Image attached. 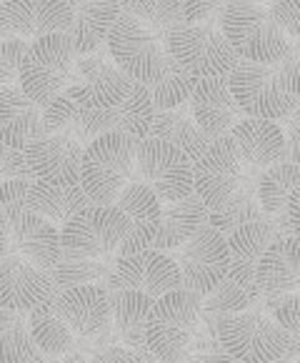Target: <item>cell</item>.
I'll return each mask as SVG.
<instances>
[{
    "mask_svg": "<svg viewBox=\"0 0 300 363\" xmlns=\"http://www.w3.org/2000/svg\"><path fill=\"white\" fill-rule=\"evenodd\" d=\"M188 106H190V118L195 121V125L210 140L231 135V130L246 118L231 96L228 75L195 80L193 93L188 98Z\"/></svg>",
    "mask_w": 300,
    "mask_h": 363,
    "instance_id": "ac0fdd59",
    "label": "cell"
},
{
    "mask_svg": "<svg viewBox=\"0 0 300 363\" xmlns=\"http://www.w3.org/2000/svg\"><path fill=\"white\" fill-rule=\"evenodd\" d=\"M110 320L125 348L135 351L140 358H153L145 348V318L150 313L153 298L138 294V291H110Z\"/></svg>",
    "mask_w": 300,
    "mask_h": 363,
    "instance_id": "4316f807",
    "label": "cell"
},
{
    "mask_svg": "<svg viewBox=\"0 0 300 363\" xmlns=\"http://www.w3.org/2000/svg\"><path fill=\"white\" fill-rule=\"evenodd\" d=\"M8 253V243H6V230H3V225H0V258Z\"/></svg>",
    "mask_w": 300,
    "mask_h": 363,
    "instance_id": "c3c4849f",
    "label": "cell"
},
{
    "mask_svg": "<svg viewBox=\"0 0 300 363\" xmlns=\"http://www.w3.org/2000/svg\"><path fill=\"white\" fill-rule=\"evenodd\" d=\"M278 238L280 235L275 233L270 220L265 218L243 223L225 235V246H228V256H231V266H228L225 276L236 281L238 286H243L255 301L262 296L255 284V266L262 253H265V248Z\"/></svg>",
    "mask_w": 300,
    "mask_h": 363,
    "instance_id": "ffe728a7",
    "label": "cell"
},
{
    "mask_svg": "<svg viewBox=\"0 0 300 363\" xmlns=\"http://www.w3.org/2000/svg\"><path fill=\"white\" fill-rule=\"evenodd\" d=\"M55 363H88V361L81 356V353H65V356L58 358Z\"/></svg>",
    "mask_w": 300,
    "mask_h": 363,
    "instance_id": "7dc6e473",
    "label": "cell"
},
{
    "mask_svg": "<svg viewBox=\"0 0 300 363\" xmlns=\"http://www.w3.org/2000/svg\"><path fill=\"white\" fill-rule=\"evenodd\" d=\"M105 48L115 68L133 83L150 86L161 75L166 40L128 13L120 11V16L115 18L108 33Z\"/></svg>",
    "mask_w": 300,
    "mask_h": 363,
    "instance_id": "ba28073f",
    "label": "cell"
},
{
    "mask_svg": "<svg viewBox=\"0 0 300 363\" xmlns=\"http://www.w3.org/2000/svg\"><path fill=\"white\" fill-rule=\"evenodd\" d=\"M38 356L28 331V315L0 308V363H23Z\"/></svg>",
    "mask_w": 300,
    "mask_h": 363,
    "instance_id": "836d02e7",
    "label": "cell"
},
{
    "mask_svg": "<svg viewBox=\"0 0 300 363\" xmlns=\"http://www.w3.org/2000/svg\"><path fill=\"white\" fill-rule=\"evenodd\" d=\"M130 86L133 80L125 78L115 68L108 50L100 48L86 58H75L68 88L63 93H68L83 111H108L125 101Z\"/></svg>",
    "mask_w": 300,
    "mask_h": 363,
    "instance_id": "4fadbf2b",
    "label": "cell"
},
{
    "mask_svg": "<svg viewBox=\"0 0 300 363\" xmlns=\"http://www.w3.org/2000/svg\"><path fill=\"white\" fill-rule=\"evenodd\" d=\"M148 138L163 140V143L175 145L178 150L185 153V158L190 163L200 158L208 150V145L213 140L195 125V121L188 116L183 108L178 111H156L153 113V123H150Z\"/></svg>",
    "mask_w": 300,
    "mask_h": 363,
    "instance_id": "f1b7e54d",
    "label": "cell"
},
{
    "mask_svg": "<svg viewBox=\"0 0 300 363\" xmlns=\"http://www.w3.org/2000/svg\"><path fill=\"white\" fill-rule=\"evenodd\" d=\"M295 188H300V166L288 163V160L275 163V166L265 168L255 181L258 206L265 216H280Z\"/></svg>",
    "mask_w": 300,
    "mask_h": 363,
    "instance_id": "f546056e",
    "label": "cell"
},
{
    "mask_svg": "<svg viewBox=\"0 0 300 363\" xmlns=\"http://www.w3.org/2000/svg\"><path fill=\"white\" fill-rule=\"evenodd\" d=\"M143 363H156V361H153V358H150V361H143Z\"/></svg>",
    "mask_w": 300,
    "mask_h": 363,
    "instance_id": "f5cc1de1",
    "label": "cell"
},
{
    "mask_svg": "<svg viewBox=\"0 0 300 363\" xmlns=\"http://www.w3.org/2000/svg\"><path fill=\"white\" fill-rule=\"evenodd\" d=\"M225 3H183V23L195 26V23L220 21Z\"/></svg>",
    "mask_w": 300,
    "mask_h": 363,
    "instance_id": "f6af8a7d",
    "label": "cell"
},
{
    "mask_svg": "<svg viewBox=\"0 0 300 363\" xmlns=\"http://www.w3.org/2000/svg\"><path fill=\"white\" fill-rule=\"evenodd\" d=\"M120 11L138 18L140 23L166 40L168 30L183 23V3L171 0H145V3H120Z\"/></svg>",
    "mask_w": 300,
    "mask_h": 363,
    "instance_id": "e575fe53",
    "label": "cell"
},
{
    "mask_svg": "<svg viewBox=\"0 0 300 363\" xmlns=\"http://www.w3.org/2000/svg\"><path fill=\"white\" fill-rule=\"evenodd\" d=\"M135 178V140L123 133H103L83 148L81 188L93 206H115L120 191Z\"/></svg>",
    "mask_w": 300,
    "mask_h": 363,
    "instance_id": "277c9868",
    "label": "cell"
},
{
    "mask_svg": "<svg viewBox=\"0 0 300 363\" xmlns=\"http://www.w3.org/2000/svg\"><path fill=\"white\" fill-rule=\"evenodd\" d=\"M193 86H195L193 75L185 73L166 53L161 75L150 86H145V91H148L150 103H153V111H178V108H183L188 103V98L193 93Z\"/></svg>",
    "mask_w": 300,
    "mask_h": 363,
    "instance_id": "4dcf8cb0",
    "label": "cell"
},
{
    "mask_svg": "<svg viewBox=\"0 0 300 363\" xmlns=\"http://www.w3.org/2000/svg\"><path fill=\"white\" fill-rule=\"evenodd\" d=\"M25 40H3L0 43V91L3 88H18V78H21V63L25 58L28 50Z\"/></svg>",
    "mask_w": 300,
    "mask_h": 363,
    "instance_id": "74e56055",
    "label": "cell"
},
{
    "mask_svg": "<svg viewBox=\"0 0 300 363\" xmlns=\"http://www.w3.org/2000/svg\"><path fill=\"white\" fill-rule=\"evenodd\" d=\"M0 225L6 230V256H18L21 261L45 273L60 258V228L30 213L28 208L6 213L0 218Z\"/></svg>",
    "mask_w": 300,
    "mask_h": 363,
    "instance_id": "9a60e30c",
    "label": "cell"
},
{
    "mask_svg": "<svg viewBox=\"0 0 300 363\" xmlns=\"http://www.w3.org/2000/svg\"><path fill=\"white\" fill-rule=\"evenodd\" d=\"M171 258L180 273V289L195 294L198 298H205L223 281L231 266L225 235L210 228L208 223L188 243L175 248Z\"/></svg>",
    "mask_w": 300,
    "mask_h": 363,
    "instance_id": "7c38bea8",
    "label": "cell"
},
{
    "mask_svg": "<svg viewBox=\"0 0 300 363\" xmlns=\"http://www.w3.org/2000/svg\"><path fill=\"white\" fill-rule=\"evenodd\" d=\"M231 135L208 145L193 163V193L203 201L208 213L228 216L241 203L255 198V181L246 173Z\"/></svg>",
    "mask_w": 300,
    "mask_h": 363,
    "instance_id": "7a4b0ae2",
    "label": "cell"
},
{
    "mask_svg": "<svg viewBox=\"0 0 300 363\" xmlns=\"http://www.w3.org/2000/svg\"><path fill=\"white\" fill-rule=\"evenodd\" d=\"M118 16L120 3H73V23L63 35L75 58L98 53Z\"/></svg>",
    "mask_w": 300,
    "mask_h": 363,
    "instance_id": "d4e9b609",
    "label": "cell"
},
{
    "mask_svg": "<svg viewBox=\"0 0 300 363\" xmlns=\"http://www.w3.org/2000/svg\"><path fill=\"white\" fill-rule=\"evenodd\" d=\"M166 53L195 80L228 75L238 63V55L220 33V21L175 26L166 35Z\"/></svg>",
    "mask_w": 300,
    "mask_h": 363,
    "instance_id": "52a82bcc",
    "label": "cell"
},
{
    "mask_svg": "<svg viewBox=\"0 0 300 363\" xmlns=\"http://www.w3.org/2000/svg\"><path fill=\"white\" fill-rule=\"evenodd\" d=\"M110 271L112 266H105L103 261L70 256V253L60 251V258L48 271V278L53 284V294H63V291L78 289V286H100V281L108 278Z\"/></svg>",
    "mask_w": 300,
    "mask_h": 363,
    "instance_id": "d6a6232c",
    "label": "cell"
},
{
    "mask_svg": "<svg viewBox=\"0 0 300 363\" xmlns=\"http://www.w3.org/2000/svg\"><path fill=\"white\" fill-rule=\"evenodd\" d=\"M43 108L35 106L21 88L0 91V143L25 150L28 143L43 138Z\"/></svg>",
    "mask_w": 300,
    "mask_h": 363,
    "instance_id": "603a6c76",
    "label": "cell"
},
{
    "mask_svg": "<svg viewBox=\"0 0 300 363\" xmlns=\"http://www.w3.org/2000/svg\"><path fill=\"white\" fill-rule=\"evenodd\" d=\"M150 358H140L135 351L125 348L123 343H108L103 348H96L88 363H143Z\"/></svg>",
    "mask_w": 300,
    "mask_h": 363,
    "instance_id": "ee69618b",
    "label": "cell"
},
{
    "mask_svg": "<svg viewBox=\"0 0 300 363\" xmlns=\"http://www.w3.org/2000/svg\"><path fill=\"white\" fill-rule=\"evenodd\" d=\"M273 320L288 336L300 338V298L298 294H288L273 311Z\"/></svg>",
    "mask_w": 300,
    "mask_h": 363,
    "instance_id": "60d3db41",
    "label": "cell"
},
{
    "mask_svg": "<svg viewBox=\"0 0 300 363\" xmlns=\"http://www.w3.org/2000/svg\"><path fill=\"white\" fill-rule=\"evenodd\" d=\"M128 228L130 220L115 206H108V208L88 206L60 225V251L100 261L112 251H118Z\"/></svg>",
    "mask_w": 300,
    "mask_h": 363,
    "instance_id": "8fae6325",
    "label": "cell"
},
{
    "mask_svg": "<svg viewBox=\"0 0 300 363\" xmlns=\"http://www.w3.org/2000/svg\"><path fill=\"white\" fill-rule=\"evenodd\" d=\"M135 178L161 203H175L193 193V163L175 145L156 138L135 140Z\"/></svg>",
    "mask_w": 300,
    "mask_h": 363,
    "instance_id": "30bf717a",
    "label": "cell"
},
{
    "mask_svg": "<svg viewBox=\"0 0 300 363\" xmlns=\"http://www.w3.org/2000/svg\"><path fill=\"white\" fill-rule=\"evenodd\" d=\"M233 101L246 118H260L280 123L298 111L300 98V60L298 45L278 63H248L238 60L228 73Z\"/></svg>",
    "mask_w": 300,
    "mask_h": 363,
    "instance_id": "6da1fadb",
    "label": "cell"
},
{
    "mask_svg": "<svg viewBox=\"0 0 300 363\" xmlns=\"http://www.w3.org/2000/svg\"><path fill=\"white\" fill-rule=\"evenodd\" d=\"M215 333L220 351L236 363H275L280 358H295L300 343L260 311L218 315Z\"/></svg>",
    "mask_w": 300,
    "mask_h": 363,
    "instance_id": "3957f363",
    "label": "cell"
},
{
    "mask_svg": "<svg viewBox=\"0 0 300 363\" xmlns=\"http://www.w3.org/2000/svg\"><path fill=\"white\" fill-rule=\"evenodd\" d=\"M53 298V284L45 271H38L18 256L0 258V308L28 315Z\"/></svg>",
    "mask_w": 300,
    "mask_h": 363,
    "instance_id": "44dd1931",
    "label": "cell"
},
{
    "mask_svg": "<svg viewBox=\"0 0 300 363\" xmlns=\"http://www.w3.org/2000/svg\"><path fill=\"white\" fill-rule=\"evenodd\" d=\"M205 223H208V208L195 193H190L183 201H175V203H163L153 251H175V248H180L183 243L193 238Z\"/></svg>",
    "mask_w": 300,
    "mask_h": 363,
    "instance_id": "484cf974",
    "label": "cell"
},
{
    "mask_svg": "<svg viewBox=\"0 0 300 363\" xmlns=\"http://www.w3.org/2000/svg\"><path fill=\"white\" fill-rule=\"evenodd\" d=\"M200 298L188 291H173L153 301L145 318V348L158 363H180L193 343Z\"/></svg>",
    "mask_w": 300,
    "mask_h": 363,
    "instance_id": "8992f818",
    "label": "cell"
},
{
    "mask_svg": "<svg viewBox=\"0 0 300 363\" xmlns=\"http://www.w3.org/2000/svg\"><path fill=\"white\" fill-rule=\"evenodd\" d=\"M103 289L108 294L110 291H138L156 301L166 294L180 291V273L168 253L140 251L133 256H118Z\"/></svg>",
    "mask_w": 300,
    "mask_h": 363,
    "instance_id": "5bb4252c",
    "label": "cell"
},
{
    "mask_svg": "<svg viewBox=\"0 0 300 363\" xmlns=\"http://www.w3.org/2000/svg\"><path fill=\"white\" fill-rule=\"evenodd\" d=\"M75 55L65 35H45L28 45L25 58L21 63L18 88L35 106H48L55 96L68 88L73 73Z\"/></svg>",
    "mask_w": 300,
    "mask_h": 363,
    "instance_id": "9c48e42d",
    "label": "cell"
},
{
    "mask_svg": "<svg viewBox=\"0 0 300 363\" xmlns=\"http://www.w3.org/2000/svg\"><path fill=\"white\" fill-rule=\"evenodd\" d=\"M33 181L53 186H81L83 145L65 133H45L23 150Z\"/></svg>",
    "mask_w": 300,
    "mask_h": 363,
    "instance_id": "e0dca14e",
    "label": "cell"
},
{
    "mask_svg": "<svg viewBox=\"0 0 300 363\" xmlns=\"http://www.w3.org/2000/svg\"><path fill=\"white\" fill-rule=\"evenodd\" d=\"M115 208H118L130 223H158L163 203L145 183L133 178V181L120 191L118 201H115Z\"/></svg>",
    "mask_w": 300,
    "mask_h": 363,
    "instance_id": "d590c367",
    "label": "cell"
},
{
    "mask_svg": "<svg viewBox=\"0 0 300 363\" xmlns=\"http://www.w3.org/2000/svg\"><path fill=\"white\" fill-rule=\"evenodd\" d=\"M88 206L93 203L88 201L81 186H53V183L45 181H33L25 201V208L30 213L45 218L55 228L70 220L75 213H81Z\"/></svg>",
    "mask_w": 300,
    "mask_h": 363,
    "instance_id": "83f0119b",
    "label": "cell"
},
{
    "mask_svg": "<svg viewBox=\"0 0 300 363\" xmlns=\"http://www.w3.org/2000/svg\"><path fill=\"white\" fill-rule=\"evenodd\" d=\"M275 363H298V358H280V361H275Z\"/></svg>",
    "mask_w": 300,
    "mask_h": 363,
    "instance_id": "f907efd6",
    "label": "cell"
},
{
    "mask_svg": "<svg viewBox=\"0 0 300 363\" xmlns=\"http://www.w3.org/2000/svg\"><path fill=\"white\" fill-rule=\"evenodd\" d=\"M23 363H48V361H45V358L40 356V353H38V356H33L30 361H23Z\"/></svg>",
    "mask_w": 300,
    "mask_h": 363,
    "instance_id": "681fc988",
    "label": "cell"
},
{
    "mask_svg": "<svg viewBox=\"0 0 300 363\" xmlns=\"http://www.w3.org/2000/svg\"><path fill=\"white\" fill-rule=\"evenodd\" d=\"M33 181L30 171L25 166V155L23 150L8 148L6 143H0V183L3 181Z\"/></svg>",
    "mask_w": 300,
    "mask_h": 363,
    "instance_id": "b9f144b4",
    "label": "cell"
},
{
    "mask_svg": "<svg viewBox=\"0 0 300 363\" xmlns=\"http://www.w3.org/2000/svg\"><path fill=\"white\" fill-rule=\"evenodd\" d=\"M73 23V3L65 0H6L0 3V28L8 40H38L63 35Z\"/></svg>",
    "mask_w": 300,
    "mask_h": 363,
    "instance_id": "2e32d148",
    "label": "cell"
},
{
    "mask_svg": "<svg viewBox=\"0 0 300 363\" xmlns=\"http://www.w3.org/2000/svg\"><path fill=\"white\" fill-rule=\"evenodd\" d=\"M220 33L238 60L248 63H278L295 45L258 3H225Z\"/></svg>",
    "mask_w": 300,
    "mask_h": 363,
    "instance_id": "5b68a950",
    "label": "cell"
},
{
    "mask_svg": "<svg viewBox=\"0 0 300 363\" xmlns=\"http://www.w3.org/2000/svg\"><path fill=\"white\" fill-rule=\"evenodd\" d=\"M158 235V223H130L125 238L120 240V256H133L140 251H153V243H156Z\"/></svg>",
    "mask_w": 300,
    "mask_h": 363,
    "instance_id": "ab89813d",
    "label": "cell"
},
{
    "mask_svg": "<svg viewBox=\"0 0 300 363\" xmlns=\"http://www.w3.org/2000/svg\"><path fill=\"white\" fill-rule=\"evenodd\" d=\"M231 140L241 155L243 166L253 171H265V168L283 163L288 155L285 150V130L280 123L273 121H260V118H243L241 123L231 130Z\"/></svg>",
    "mask_w": 300,
    "mask_h": 363,
    "instance_id": "7402d4cb",
    "label": "cell"
},
{
    "mask_svg": "<svg viewBox=\"0 0 300 363\" xmlns=\"http://www.w3.org/2000/svg\"><path fill=\"white\" fill-rule=\"evenodd\" d=\"M180 363H236V361L223 351H205V353H195L190 358H183Z\"/></svg>",
    "mask_w": 300,
    "mask_h": 363,
    "instance_id": "bcb514c9",
    "label": "cell"
},
{
    "mask_svg": "<svg viewBox=\"0 0 300 363\" xmlns=\"http://www.w3.org/2000/svg\"><path fill=\"white\" fill-rule=\"evenodd\" d=\"M50 306L68 331L78 338L100 336L110 326V303L103 286H78L63 294H53Z\"/></svg>",
    "mask_w": 300,
    "mask_h": 363,
    "instance_id": "d6986e66",
    "label": "cell"
},
{
    "mask_svg": "<svg viewBox=\"0 0 300 363\" xmlns=\"http://www.w3.org/2000/svg\"><path fill=\"white\" fill-rule=\"evenodd\" d=\"M255 284L262 296H288L300 286V240H273L255 266Z\"/></svg>",
    "mask_w": 300,
    "mask_h": 363,
    "instance_id": "cb8c5ba5",
    "label": "cell"
},
{
    "mask_svg": "<svg viewBox=\"0 0 300 363\" xmlns=\"http://www.w3.org/2000/svg\"><path fill=\"white\" fill-rule=\"evenodd\" d=\"M28 331H30L38 353H45V356H63V353H68L73 348L75 341L68 326L55 315L50 301L28 313Z\"/></svg>",
    "mask_w": 300,
    "mask_h": 363,
    "instance_id": "1f68e13d",
    "label": "cell"
},
{
    "mask_svg": "<svg viewBox=\"0 0 300 363\" xmlns=\"http://www.w3.org/2000/svg\"><path fill=\"white\" fill-rule=\"evenodd\" d=\"M33 181H3L0 183V218L6 213H13V211L25 208L28 201V191H30Z\"/></svg>",
    "mask_w": 300,
    "mask_h": 363,
    "instance_id": "7bdbcfd3",
    "label": "cell"
},
{
    "mask_svg": "<svg viewBox=\"0 0 300 363\" xmlns=\"http://www.w3.org/2000/svg\"><path fill=\"white\" fill-rule=\"evenodd\" d=\"M253 303H255V298H253L243 286L231 281L228 276H225L205 298H200V308H203L210 318H218V315H228V313H241V311H248V306H253Z\"/></svg>",
    "mask_w": 300,
    "mask_h": 363,
    "instance_id": "8d00e7d4",
    "label": "cell"
},
{
    "mask_svg": "<svg viewBox=\"0 0 300 363\" xmlns=\"http://www.w3.org/2000/svg\"><path fill=\"white\" fill-rule=\"evenodd\" d=\"M3 40H8V38H6V33H3V28H0V43H3Z\"/></svg>",
    "mask_w": 300,
    "mask_h": 363,
    "instance_id": "816d5d0a",
    "label": "cell"
},
{
    "mask_svg": "<svg viewBox=\"0 0 300 363\" xmlns=\"http://www.w3.org/2000/svg\"><path fill=\"white\" fill-rule=\"evenodd\" d=\"M268 13L273 23L288 35V40H298L300 35V3L298 0H278L268 3Z\"/></svg>",
    "mask_w": 300,
    "mask_h": 363,
    "instance_id": "f35d334b",
    "label": "cell"
}]
</instances>
